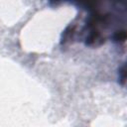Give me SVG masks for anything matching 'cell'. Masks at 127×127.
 <instances>
[{
  "label": "cell",
  "instance_id": "7a4b0ae2",
  "mask_svg": "<svg viewBox=\"0 0 127 127\" xmlns=\"http://www.w3.org/2000/svg\"><path fill=\"white\" fill-rule=\"evenodd\" d=\"M113 40L116 42H123L127 40V32L126 31H118L114 34Z\"/></svg>",
  "mask_w": 127,
  "mask_h": 127
},
{
  "label": "cell",
  "instance_id": "6da1fadb",
  "mask_svg": "<svg viewBox=\"0 0 127 127\" xmlns=\"http://www.w3.org/2000/svg\"><path fill=\"white\" fill-rule=\"evenodd\" d=\"M119 81L122 84L127 81V63L119 69Z\"/></svg>",
  "mask_w": 127,
  "mask_h": 127
}]
</instances>
